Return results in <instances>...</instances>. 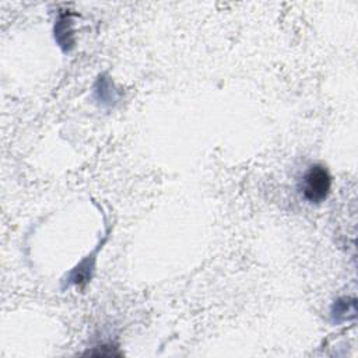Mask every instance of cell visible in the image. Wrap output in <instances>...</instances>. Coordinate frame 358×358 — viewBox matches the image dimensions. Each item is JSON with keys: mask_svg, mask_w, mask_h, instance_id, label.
<instances>
[{"mask_svg": "<svg viewBox=\"0 0 358 358\" xmlns=\"http://www.w3.org/2000/svg\"><path fill=\"white\" fill-rule=\"evenodd\" d=\"M330 187L331 176L327 168L320 164L309 166V169L302 176L301 192L303 199L309 203H322L329 196Z\"/></svg>", "mask_w": 358, "mask_h": 358, "instance_id": "6da1fadb", "label": "cell"}]
</instances>
